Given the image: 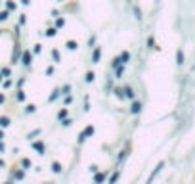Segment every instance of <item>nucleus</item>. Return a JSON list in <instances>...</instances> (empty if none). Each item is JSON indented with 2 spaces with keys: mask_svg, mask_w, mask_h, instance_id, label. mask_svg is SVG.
I'll return each instance as SVG.
<instances>
[{
  "mask_svg": "<svg viewBox=\"0 0 195 184\" xmlns=\"http://www.w3.org/2000/svg\"><path fill=\"white\" fill-rule=\"evenodd\" d=\"M2 79H4V77H2V75H0V83H2Z\"/></svg>",
  "mask_w": 195,
  "mask_h": 184,
  "instance_id": "obj_42",
  "label": "nucleus"
},
{
  "mask_svg": "<svg viewBox=\"0 0 195 184\" xmlns=\"http://www.w3.org/2000/svg\"><path fill=\"white\" fill-rule=\"evenodd\" d=\"M99 58H102V50L99 48H94V54H92V63H98Z\"/></svg>",
  "mask_w": 195,
  "mask_h": 184,
  "instance_id": "obj_6",
  "label": "nucleus"
},
{
  "mask_svg": "<svg viewBox=\"0 0 195 184\" xmlns=\"http://www.w3.org/2000/svg\"><path fill=\"white\" fill-rule=\"evenodd\" d=\"M117 180H119V173H115L111 178H109V182H117Z\"/></svg>",
  "mask_w": 195,
  "mask_h": 184,
  "instance_id": "obj_34",
  "label": "nucleus"
},
{
  "mask_svg": "<svg viewBox=\"0 0 195 184\" xmlns=\"http://www.w3.org/2000/svg\"><path fill=\"white\" fill-rule=\"evenodd\" d=\"M17 100H19V102H23V100H25V92L21 90V88L17 90Z\"/></svg>",
  "mask_w": 195,
  "mask_h": 184,
  "instance_id": "obj_23",
  "label": "nucleus"
},
{
  "mask_svg": "<svg viewBox=\"0 0 195 184\" xmlns=\"http://www.w3.org/2000/svg\"><path fill=\"white\" fill-rule=\"evenodd\" d=\"M67 48H69V50H77V48H78V42H75V40H67Z\"/></svg>",
  "mask_w": 195,
  "mask_h": 184,
  "instance_id": "obj_14",
  "label": "nucleus"
},
{
  "mask_svg": "<svg viewBox=\"0 0 195 184\" xmlns=\"http://www.w3.org/2000/svg\"><path fill=\"white\" fill-rule=\"evenodd\" d=\"M71 123H73V121H71V119H67V117H65V119H61V125H63V127H69Z\"/></svg>",
  "mask_w": 195,
  "mask_h": 184,
  "instance_id": "obj_29",
  "label": "nucleus"
},
{
  "mask_svg": "<svg viewBox=\"0 0 195 184\" xmlns=\"http://www.w3.org/2000/svg\"><path fill=\"white\" fill-rule=\"evenodd\" d=\"M52 171H54V173H61V171H63L61 163H57V161H54V163H52Z\"/></svg>",
  "mask_w": 195,
  "mask_h": 184,
  "instance_id": "obj_11",
  "label": "nucleus"
},
{
  "mask_svg": "<svg viewBox=\"0 0 195 184\" xmlns=\"http://www.w3.org/2000/svg\"><path fill=\"white\" fill-rule=\"evenodd\" d=\"M56 25H57V27H63V25H65V19H63V17H57Z\"/></svg>",
  "mask_w": 195,
  "mask_h": 184,
  "instance_id": "obj_31",
  "label": "nucleus"
},
{
  "mask_svg": "<svg viewBox=\"0 0 195 184\" xmlns=\"http://www.w3.org/2000/svg\"><path fill=\"white\" fill-rule=\"evenodd\" d=\"M25 111H27V113H34V111H37V105H33V104H29V105H27V108H25Z\"/></svg>",
  "mask_w": 195,
  "mask_h": 184,
  "instance_id": "obj_21",
  "label": "nucleus"
},
{
  "mask_svg": "<svg viewBox=\"0 0 195 184\" xmlns=\"http://www.w3.org/2000/svg\"><path fill=\"white\" fill-rule=\"evenodd\" d=\"M94 79H96V73H94V71H88V73H86V77H84L86 83H92Z\"/></svg>",
  "mask_w": 195,
  "mask_h": 184,
  "instance_id": "obj_12",
  "label": "nucleus"
},
{
  "mask_svg": "<svg viewBox=\"0 0 195 184\" xmlns=\"http://www.w3.org/2000/svg\"><path fill=\"white\" fill-rule=\"evenodd\" d=\"M140 111H142V104L134 100L132 102V108H130V113H134V115H136V113H140Z\"/></svg>",
  "mask_w": 195,
  "mask_h": 184,
  "instance_id": "obj_5",
  "label": "nucleus"
},
{
  "mask_svg": "<svg viewBox=\"0 0 195 184\" xmlns=\"http://www.w3.org/2000/svg\"><path fill=\"white\" fill-rule=\"evenodd\" d=\"M128 60H130V52H128V50H125V52L119 56V61H121V63H126Z\"/></svg>",
  "mask_w": 195,
  "mask_h": 184,
  "instance_id": "obj_8",
  "label": "nucleus"
},
{
  "mask_svg": "<svg viewBox=\"0 0 195 184\" xmlns=\"http://www.w3.org/2000/svg\"><path fill=\"white\" fill-rule=\"evenodd\" d=\"M33 148H34V150H37L40 155L46 153V148H44V144H42V142H33Z\"/></svg>",
  "mask_w": 195,
  "mask_h": 184,
  "instance_id": "obj_4",
  "label": "nucleus"
},
{
  "mask_svg": "<svg viewBox=\"0 0 195 184\" xmlns=\"http://www.w3.org/2000/svg\"><path fill=\"white\" fill-rule=\"evenodd\" d=\"M122 73H125V63H119V65L115 67V79H121Z\"/></svg>",
  "mask_w": 195,
  "mask_h": 184,
  "instance_id": "obj_3",
  "label": "nucleus"
},
{
  "mask_svg": "<svg viewBox=\"0 0 195 184\" xmlns=\"http://www.w3.org/2000/svg\"><path fill=\"white\" fill-rule=\"evenodd\" d=\"M52 58H54L56 63H60V61H61V56H60V50H57V48H54V50H52Z\"/></svg>",
  "mask_w": 195,
  "mask_h": 184,
  "instance_id": "obj_9",
  "label": "nucleus"
},
{
  "mask_svg": "<svg viewBox=\"0 0 195 184\" xmlns=\"http://www.w3.org/2000/svg\"><path fill=\"white\" fill-rule=\"evenodd\" d=\"M92 134H94V127H92V125H88V127H86V129L81 132V136H78V144H82L88 136H92Z\"/></svg>",
  "mask_w": 195,
  "mask_h": 184,
  "instance_id": "obj_1",
  "label": "nucleus"
},
{
  "mask_svg": "<svg viewBox=\"0 0 195 184\" xmlns=\"http://www.w3.org/2000/svg\"><path fill=\"white\" fill-rule=\"evenodd\" d=\"M60 2H63V0H60Z\"/></svg>",
  "mask_w": 195,
  "mask_h": 184,
  "instance_id": "obj_43",
  "label": "nucleus"
},
{
  "mask_svg": "<svg viewBox=\"0 0 195 184\" xmlns=\"http://www.w3.org/2000/svg\"><path fill=\"white\" fill-rule=\"evenodd\" d=\"M4 150H6V148H4V144H2V140H0V153H4Z\"/></svg>",
  "mask_w": 195,
  "mask_h": 184,
  "instance_id": "obj_39",
  "label": "nucleus"
},
{
  "mask_svg": "<svg viewBox=\"0 0 195 184\" xmlns=\"http://www.w3.org/2000/svg\"><path fill=\"white\" fill-rule=\"evenodd\" d=\"M52 73H54V67H52V65L46 67V75H52Z\"/></svg>",
  "mask_w": 195,
  "mask_h": 184,
  "instance_id": "obj_37",
  "label": "nucleus"
},
{
  "mask_svg": "<svg viewBox=\"0 0 195 184\" xmlns=\"http://www.w3.org/2000/svg\"><path fill=\"white\" fill-rule=\"evenodd\" d=\"M147 46H149V48H155V39H153V37L147 39Z\"/></svg>",
  "mask_w": 195,
  "mask_h": 184,
  "instance_id": "obj_28",
  "label": "nucleus"
},
{
  "mask_svg": "<svg viewBox=\"0 0 195 184\" xmlns=\"http://www.w3.org/2000/svg\"><path fill=\"white\" fill-rule=\"evenodd\" d=\"M115 94H117V98L122 100V98H125V90H122V88H115Z\"/></svg>",
  "mask_w": 195,
  "mask_h": 184,
  "instance_id": "obj_20",
  "label": "nucleus"
},
{
  "mask_svg": "<svg viewBox=\"0 0 195 184\" xmlns=\"http://www.w3.org/2000/svg\"><path fill=\"white\" fill-rule=\"evenodd\" d=\"M84 109H86V111L90 109V98H88V96H84Z\"/></svg>",
  "mask_w": 195,
  "mask_h": 184,
  "instance_id": "obj_25",
  "label": "nucleus"
},
{
  "mask_svg": "<svg viewBox=\"0 0 195 184\" xmlns=\"http://www.w3.org/2000/svg\"><path fill=\"white\" fill-rule=\"evenodd\" d=\"M176 60H178V65H182V63H184V52L182 50L176 52Z\"/></svg>",
  "mask_w": 195,
  "mask_h": 184,
  "instance_id": "obj_15",
  "label": "nucleus"
},
{
  "mask_svg": "<svg viewBox=\"0 0 195 184\" xmlns=\"http://www.w3.org/2000/svg\"><path fill=\"white\" fill-rule=\"evenodd\" d=\"M163 167H164V163H163V161H161V163H159V165H157V169H155V171H153V175H151V176H149V180H153V176H157V175H159V171H161V169H163Z\"/></svg>",
  "mask_w": 195,
  "mask_h": 184,
  "instance_id": "obj_13",
  "label": "nucleus"
},
{
  "mask_svg": "<svg viewBox=\"0 0 195 184\" xmlns=\"http://www.w3.org/2000/svg\"><path fill=\"white\" fill-rule=\"evenodd\" d=\"M46 35H48V37H54V35H56V29H48Z\"/></svg>",
  "mask_w": 195,
  "mask_h": 184,
  "instance_id": "obj_36",
  "label": "nucleus"
},
{
  "mask_svg": "<svg viewBox=\"0 0 195 184\" xmlns=\"http://www.w3.org/2000/svg\"><path fill=\"white\" fill-rule=\"evenodd\" d=\"M10 125V119L8 117H0V127H8Z\"/></svg>",
  "mask_w": 195,
  "mask_h": 184,
  "instance_id": "obj_19",
  "label": "nucleus"
},
{
  "mask_svg": "<svg viewBox=\"0 0 195 184\" xmlns=\"http://www.w3.org/2000/svg\"><path fill=\"white\" fill-rule=\"evenodd\" d=\"M4 100H6V98H4V94H0V105L4 104Z\"/></svg>",
  "mask_w": 195,
  "mask_h": 184,
  "instance_id": "obj_40",
  "label": "nucleus"
},
{
  "mask_svg": "<svg viewBox=\"0 0 195 184\" xmlns=\"http://www.w3.org/2000/svg\"><path fill=\"white\" fill-rule=\"evenodd\" d=\"M21 61H23V65H25V67H29V65H31V61H33V54L29 52V50H25L23 56H21Z\"/></svg>",
  "mask_w": 195,
  "mask_h": 184,
  "instance_id": "obj_2",
  "label": "nucleus"
},
{
  "mask_svg": "<svg viewBox=\"0 0 195 184\" xmlns=\"http://www.w3.org/2000/svg\"><path fill=\"white\" fill-rule=\"evenodd\" d=\"M122 90H125V98H130V100H134V98H136V94H134V90L130 88V86H125V88H122Z\"/></svg>",
  "mask_w": 195,
  "mask_h": 184,
  "instance_id": "obj_7",
  "label": "nucleus"
},
{
  "mask_svg": "<svg viewBox=\"0 0 195 184\" xmlns=\"http://www.w3.org/2000/svg\"><path fill=\"white\" fill-rule=\"evenodd\" d=\"M65 117H67V109H60V113H57V119H60V121H61V119H65Z\"/></svg>",
  "mask_w": 195,
  "mask_h": 184,
  "instance_id": "obj_18",
  "label": "nucleus"
},
{
  "mask_svg": "<svg viewBox=\"0 0 195 184\" xmlns=\"http://www.w3.org/2000/svg\"><path fill=\"white\" fill-rule=\"evenodd\" d=\"M2 138H4V132H2V131H0V140H2Z\"/></svg>",
  "mask_w": 195,
  "mask_h": 184,
  "instance_id": "obj_41",
  "label": "nucleus"
},
{
  "mask_svg": "<svg viewBox=\"0 0 195 184\" xmlns=\"http://www.w3.org/2000/svg\"><path fill=\"white\" fill-rule=\"evenodd\" d=\"M94 42H96V37H94V35H92V37H90V40H88V44H90V48H94Z\"/></svg>",
  "mask_w": 195,
  "mask_h": 184,
  "instance_id": "obj_35",
  "label": "nucleus"
},
{
  "mask_svg": "<svg viewBox=\"0 0 195 184\" xmlns=\"http://www.w3.org/2000/svg\"><path fill=\"white\" fill-rule=\"evenodd\" d=\"M21 165H23V169H31L33 163H31V159H27V157H25V159H21Z\"/></svg>",
  "mask_w": 195,
  "mask_h": 184,
  "instance_id": "obj_16",
  "label": "nucleus"
},
{
  "mask_svg": "<svg viewBox=\"0 0 195 184\" xmlns=\"http://www.w3.org/2000/svg\"><path fill=\"white\" fill-rule=\"evenodd\" d=\"M0 75H2V77H10V69H8V67L0 69Z\"/></svg>",
  "mask_w": 195,
  "mask_h": 184,
  "instance_id": "obj_27",
  "label": "nucleus"
},
{
  "mask_svg": "<svg viewBox=\"0 0 195 184\" xmlns=\"http://www.w3.org/2000/svg\"><path fill=\"white\" fill-rule=\"evenodd\" d=\"M23 176H25V173H23V171H16V173H13V178H17V180H21Z\"/></svg>",
  "mask_w": 195,
  "mask_h": 184,
  "instance_id": "obj_22",
  "label": "nucleus"
},
{
  "mask_svg": "<svg viewBox=\"0 0 195 184\" xmlns=\"http://www.w3.org/2000/svg\"><path fill=\"white\" fill-rule=\"evenodd\" d=\"M6 6H8V10H16V6H17V4H16V2H12V0H10V2L6 4Z\"/></svg>",
  "mask_w": 195,
  "mask_h": 184,
  "instance_id": "obj_32",
  "label": "nucleus"
},
{
  "mask_svg": "<svg viewBox=\"0 0 195 184\" xmlns=\"http://www.w3.org/2000/svg\"><path fill=\"white\" fill-rule=\"evenodd\" d=\"M94 180H96L98 184H99V182H103V180H105V175H103V173H98L96 176H94Z\"/></svg>",
  "mask_w": 195,
  "mask_h": 184,
  "instance_id": "obj_17",
  "label": "nucleus"
},
{
  "mask_svg": "<svg viewBox=\"0 0 195 184\" xmlns=\"http://www.w3.org/2000/svg\"><path fill=\"white\" fill-rule=\"evenodd\" d=\"M8 16H10V13L6 12V10H4V12H0V21H6V19H8Z\"/></svg>",
  "mask_w": 195,
  "mask_h": 184,
  "instance_id": "obj_26",
  "label": "nucleus"
},
{
  "mask_svg": "<svg viewBox=\"0 0 195 184\" xmlns=\"http://www.w3.org/2000/svg\"><path fill=\"white\" fill-rule=\"evenodd\" d=\"M37 134H40V129H37V131H33V132H31V134H29V136H27V138H29V140H31V138H34V136H37Z\"/></svg>",
  "mask_w": 195,
  "mask_h": 184,
  "instance_id": "obj_30",
  "label": "nucleus"
},
{
  "mask_svg": "<svg viewBox=\"0 0 195 184\" xmlns=\"http://www.w3.org/2000/svg\"><path fill=\"white\" fill-rule=\"evenodd\" d=\"M105 88H107V90H111V88H113V83H111V81H107V83H105Z\"/></svg>",
  "mask_w": 195,
  "mask_h": 184,
  "instance_id": "obj_38",
  "label": "nucleus"
},
{
  "mask_svg": "<svg viewBox=\"0 0 195 184\" xmlns=\"http://www.w3.org/2000/svg\"><path fill=\"white\" fill-rule=\"evenodd\" d=\"M71 92V84H63V88H61V94H69Z\"/></svg>",
  "mask_w": 195,
  "mask_h": 184,
  "instance_id": "obj_24",
  "label": "nucleus"
},
{
  "mask_svg": "<svg viewBox=\"0 0 195 184\" xmlns=\"http://www.w3.org/2000/svg\"><path fill=\"white\" fill-rule=\"evenodd\" d=\"M134 12H136V19H138V21H140V19H142V12H140V8H136Z\"/></svg>",
  "mask_w": 195,
  "mask_h": 184,
  "instance_id": "obj_33",
  "label": "nucleus"
},
{
  "mask_svg": "<svg viewBox=\"0 0 195 184\" xmlns=\"http://www.w3.org/2000/svg\"><path fill=\"white\" fill-rule=\"evenodd\" d=\"M60 94H61V88H56V90L52 92V94H50V98H48V102H54V100H56V98L60 96Z\"/></svg>",
  "mask_w": 195,
  "mask_h": 184,
  "instance_id": "obj_10",
  "label": "nucleus"
}]
</instances>
